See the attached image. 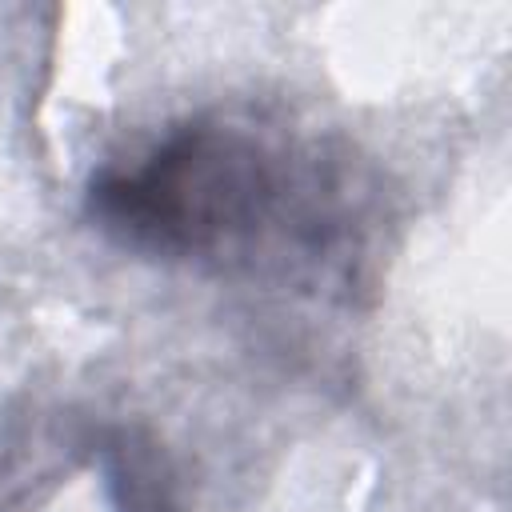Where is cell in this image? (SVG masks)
Listing matches in <instances>:
<instances>
[{"mask_svg":"<svg viewBox=\"0 0 512 512\" xmlns=\"http://www.w3.org/2000/svg\"><path fill=\"white\" fill-rule=\"evenodd\" d=\"M320 188L264 136L196 120L164 136L140 164L104 172L88 212L120 244L172 260H244L276 240L320 236Z\"/></svg>","mask_w":512,"mask_h":512,"instance_id":"6da1fadb","label":"cell"}]
</instances>
